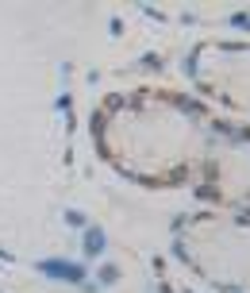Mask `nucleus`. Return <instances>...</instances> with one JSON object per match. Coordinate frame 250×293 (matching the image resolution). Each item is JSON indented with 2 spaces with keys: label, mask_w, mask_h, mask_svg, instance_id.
I'll return each mask as SVG.
<instances>
[{
  "label": "nucleus",
  "mask_w": 250,
  "mask_h": 293,
  "mask_svg": "<svg viewBox=\"0 0 250 293\" xmlns=\"http://www.w3.org/2000/svg\"><path fill=\"white\" fill-rule=\"evenodd\" d=\"M85 247H89V255H100V247H104V232H100V228H93V232L85 236Z\"/></svg>",
  "instance_id": "obj_2"
},
{
  "label": "nucleus",
  "mask_w": 250,
  "mask_h": 293,
  "mask_svg": "<svg viewBox=\"0 0 250 293\" xmlns=\"http://www.w3.org/2000/svg\"><path fill=\"white\" fill-rule=\"evenodd\" d=\"M47 274H58V278H69V282H81V266H69V262H43Z\"/></svg>",
  "instance_id": "obj_1"
}]
</instances>
